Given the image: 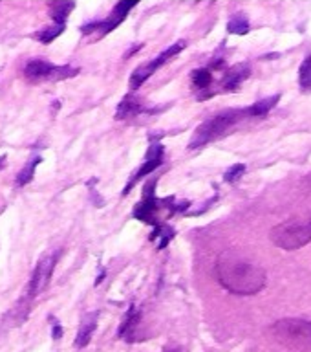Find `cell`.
Segmentation results:
<instances>
[{"instance_id": "4fadbf2b", "label": "cell", "mask_w": 311, "mask_h": 352, "mask_svg": "<svg viewBox=\"0 0 311 352\" xmlns=\"http://www.w3.org/2000/svg\"><path fill=\"white\" fill-rule=\"evenodd\" d=\"M249 76H251V66L236 65L233 66L227 74H225L222 87H224L225 92H235V90H238V87H240L242 82L246 81Z\"/></svg>"}, {"instance_id": "ba28073f", "label": "cell", "mask_w": 311, "mask_h": 352, "mask_svg": "<svg viewBox=\"0 0 311 352\" xmlns=\"http://www.w3.org/2000/svg\"><path fill=\"white\" fill-rule=\"evenodd\" d=\"M156 184H158L156 178L145 184L141 202L137 204L136 208H134V211H132L134 219L141 220L143 224H150L152 228L159 224L158 211L161 209V200L156 198Z\"/></svg>"}, {"instance_id": "2e32d148", "label": "cell", "mask_w": 311, "mask_h": 352, "mask_svg": "<svg viewBox=\"0 0 311 352\" xmlns=\"http://www.w3.org/2000/svg\"><path fill=\"white\" fill-rule=\"evenodd\" d=\"M280 101V94H275V96H269L266 99H260L257 103H253L249 109H246L247 118H264L268 116L271 110L275 109V104Z\"/></svg>"}, {"instance_id": "8992f818", "label": "cell", "mask_w": 311, "mask_h": 352, "mask_svg": "<svg viewBox=\"0 0 311 352\" xmlns=\"http://www.w3.org/2000/svg\"><path fill=\"white\" fill-rule=\"evenodd\" d=\"M79 74V68H73L70 65L57 66L51 65L49 60L43 59V57H35L30 59L24 66V77L27 81L38 82V81H65V79H71Z\"/></svg>"}, {"instance_id": "44dd1931", "label": "cell", "mask_w": 311, "mask_h": 352, "mask_svg": "<svg viewBox=\"0 0 311 352\" xmlns=\"http://www.w3.org/2000/svg\"><path fill=\"white\" fill-rule=\"evenodd\" d=\"M299 87L304 94H311V55L302 60L299 68Z\"/></svg>"}, {"instance_id": "e0dca14e", "label": "cell", "mask_w": 311, "mask_h": 352, "mask_svg": "<svg viewBox=\"0 0 311 352\" xmlns=\"http://www.w3.org/2000/svg\"><path fill=\"white\" fill-rule=\"evenodd\" d=\"M251 30V22L246 13H233L227 21V32L231 35H247Z\"/></svg>"}, {"instance_id": "30bf717a", "label": "cell", "mask_w": 311, "mask_h": 352, "mask_svg": "<svg viewBox=\"0 0 311 352\" xmlns=\"http://www.w3.org/2000/svg\"><path fill=\"white\" fill-rule=\"evenodd\" d=\"M137 2H139V0H119V2L114 6V10L110 11V15L106 16V19H103V21H99V37L108 35L110 32H114L115 28L119 26L121 22H125V19L128 16L130 10L137 4Z\"/></svg>"}, {"instance_id": "ac0fdd59", "label": "cell", "mask_w": 311, "mask_h": 352, "mask_svg": "<svg viewBox=\"0 0 311 352\" xmlns=\"http://www.w3.org/2000/svg\"><path fill=\"white\" fill-rule=\"evenodd\" d=\"M172 239H174V230H172L170 226L163 224V222H159L158 226H154L152 233H150V241L158 242V250L167 248V244H169Z\"/></svg>"}, {"instance_id": "9a60e30c", "label": "cell", "mask_w": 311, "mask_h": 352, "mask_svg": "<svg viewBox=\"0 0 311 352\" xmlns=\"http://www.w3.org/2000/svg\"><path fill=\"white\" fill-rule=\"evenodd\" d=\"M73 10H76V0H55L49 6V15H51L54 24L66 26V21Z\"/></svg>"}, {"instance_id": "7a4b0ae2", "label": "cell", "mask_w": 311, "mask_h": 352, "mask_svg": "<svg viewBox=\"0 0 311 352\" xmlns=\"http://www.w3.org/2000/svg\"><path fill=\"white\" fill-rule=\"evenodd\" d=\"M246 118V109H229L224 110V112H218L213 118H209L207 121H203L202 125L194 131L191 142H189V148H202L209 145V143L216 142V140L224 138L233 126L238 125Z\"/></svg>"}, {"instance_id": "52a82bcc", "label": "cell", "mask_w": 311, "mask_h": 352, "mask_svg": "<svg viewBox=\"0 0 311 352\" xmlns=\"http://www.w3.org/2000/svg\"><path fill=\"white\" fill-rule=\"evenodd\" d=\"M187 48V41H178V43L170 44L169 48L163 50L161 54L156 55L152 60H148V63H145V65L137 66L136 70H134V74L130 76V88L132 90H137V88L141 87L143 82L147 81L148 77L152 76L154 72L158 70L159 66H163L165 63H169L172 57H176L178 54H181L183 50Z\"/></svg>"}, {"instance_id": "7402d4cb", "label": "cell", "mask_w": 311, "mask_h": 352, "mask_svg": "<svg viewBox=\"0 0 311 352\" xmlns=\"http://www.w3.org/2000/svg\"><path fill=\"white\" fill-rule=\"evenodd\" d=\"M65 28L66 26H60V24H51V26L38 30V32L35 33V38H37V41H41L43 44H49L51 41H55V38L59 37V35H62V33H65Z\"/></svg>"}, {"instance_id": "d6986e66", "label": "cell", "mask_w": 311, "mask_h": 352, "mask_svg": "<svg viewBox=\"0 0 311 352\" xmlns=\"http://www.w3.org/2000/svg\"><path fill=\"white\" fill-rule=\"evenodd\" d=\"M41 162H43V158H41V156H35V158L27 160L26 165H24V167L21 169V173L16 175V180H15L16 186L24 187L26 184H30L33 178V175H35V169H37Z\"/></svg>"}, {"instance_id": "d4e9b609", "label": "cell", "mask_w": 311, "mask_h": 352, "mask_svg": "<svg viewBox=\"0 0 311 352\" xmlns=\"http://www.w3.org/2000/svg\"><path fill=\"white\" fill-rule=\"evenodd\" d=\"M4 160H5V156H2V158H0V167L4 165Z\"/></svg>"}, {"instance_id": "5bb4252c", "label": "cell", "mask_w": 311, "mask_h": 352, "mask_svg": "<svg viewBox=\"0 0 311 352\" xmlns=\"http://www.w3.org/2000/svg\"><path fill=\"white\" fill-rule=\"evenodd\" d=\"M139 323V308L132 305L128 308V312L125 314V319L123 323L119 324V330H117V338L125 341H134V334H136V327Z\"/></svg>"}, {"instance_id": "9c48e42d", "label": "cell", "mask_w": 311, "mask_h": 352, "mask_svg": "<svg viewBox=\"0 0 311 352\" xmlns=\"http://www.w3.org/2000/svg\"><path fill=\"white\" fill-rule=\"evenodd\" d=\"M163 158H165V148L163 145L159 142H154L148 145V151H147V156H145V162L141 164V167L134 173V175L128 178V182H126L125 186V191H123V195H128L132 189V186H136L137 182L143 180L145 176L152 175L154 170L158 169L159 165L163 164Z\"/></svg>"}, {"instance_id": "ffe728a7", "label": "cell", "mask_w": 311, "mask_h": 352, "mask_svg": "<svg viewBox=\"0 0 311 352\" xmlns=\"http://www.w3.org/2000/svg\"><path fill=\"white\" fill-rule=\"evenodd\" d=\"M191 79H192V85L196 90L203 92V90H207L211 87V82H213V74L209 68H198L191 74Z\"/></svg>"}, {"instance_id": "6da1fadb", "label": "cell", "mask_w": 311, "mask_h": 352, "mask_svg": "<svg viewBox=\"0 0 311 352\" xmlns=\"http://www.w3.org/2000/svg\"><path fill=\"white\" fill-rule=\"evenodd\" d=\"M216 279L225 290L235 296H255L264 290L266 270L238 250H225L214 266Z\"/></svg>"}, {"instance_id": "cb8c5ba5", "label": "cell", "mask_w": 311, "mask_h": 352, "mask_svg": "<svg viewBox=\"0 0 311 352\" xmlns=\"http://www.w3.org/2000/svg\"><path fill=\"white\" fill-rule=\"evenodd\" d=\"M51 336H54V340H60V336H62V327H60L59 321H55L54 318H51Z\"/></svg>"}, {"instance_id": "277c9868", "label": "cell", "mask_w": 311, "mask_h": 352, "mask_svg": "<svg viewBox=\"0 0 311 352\" xmlns=\"http://www.w3.org/2000/svg\"><path fill=\"white\" fill-rule=\"evenodd\" d=\"M271 241L275 246L293 252L311 242V217L291 219L271 230Z\"/></svg>"}, {"instance_id": "3957f363", "label": "cell", "mask_w": 311, "mask_h": 352, "mask_svg": "<svg viewBox=\"0 0 311 352\" xmlns=\"http://www.w3.org/2000/svg\"><path fill=\"white\" fill-rule=\"evenodd\" d=\"M57 258H59V252L48 253V255H44L41 261L37 263L35 270H33L32 277H30V283H27L26 290L22 294L21 301L16 305V312H21L24 310V318L30 312V308H32V302L37 299V296L41 292H44L48 288L49 279H51V274H54L55 264H57Z\"/></svg>"}, {"instance_id": "5b68a950", "label": "cell", "mask_w": 311, "mask_h": 352, "mask_svg": "<svg viewBox=\"0 0 311 352\" xmlns=\"http://www.w3.org/2000/svg\"><path fill=\"white\" fill-rule=\"evenodd\" d=\"M273 334L282 345L290 349L297 351L311 349V321L308 319H280L273 324Z\"/></svg>"}, {"instance_id": "603a6c76", "label": "cell", "mask_w": 311, "mask_h": 352, "mask_svg": "<svg viewBox=\"0 0 311 352\" xmlns=\"http://www.w3.org/2000/svg\"><path fill=\"white\" fill-rule=\"evenodd\" d=\"M244 173H246V165L244 164L231 165L229 169L225 170L224 180L227 182V184H236V182L240 180L242 176H244Z\"/></svg>"}, {"instance_id": "7c38bea8", "label": "cell", "mask_w": 311, "mask_h": 352, "mask_svg": "<svg viewBox=\"0 0 311 352\" xmlns=\"http://www.w3.org/2000/svg\"><path fill=\"white\" fill-rule=\"evenodd\" d=\"M148 112V109L143 104V101L136 96H126L115 110V120H128V118H137L139 114Z\"/></svg>"}, {"instance_id": "8fae6325", "label": "cell", "mask_w": 311, "mask_h": 352, "mask_svg": "<svg viewBox=\"0 0 311 352\" xmlns=\"http://www.w3.org/2000/svg\"><path fill=\"white\" fill-rule=\"evenodd\" d=\"M97 319H99V312H90L87 314L84 318H82L81 324H79V330H77V336H76V341H73V345L77 349H84V346L90 343L92 340L93 332L97 329Z\"/></svg>"}]
</instances>
